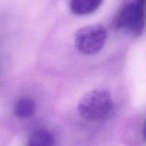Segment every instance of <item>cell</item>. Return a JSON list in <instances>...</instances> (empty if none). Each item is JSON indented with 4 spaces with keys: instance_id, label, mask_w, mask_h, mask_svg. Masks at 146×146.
Segmentation results:
<instances>
[{
    "instance_id": "6da1fadb",
    "label": "cell",
    "mask_w": 146,
    "mask_h": 146,
    "mask_svg": "<svg viewBox=\"0 0 146 146\" xmlns=\"http://www.w3.org/2000/svg\"><path fill=\"white\" fill-rule=\"evenodd\" d=\"M112 108V97L104 89L90 91L80 100L78 105L81 116L88 121H99L106 118Z\"/></svg>"
},
{
    "instance_id": "7a4b0ae2",
    "label": "cell",
    "mask_w": 146,
    "mask_h": 146,
    "mask_svg": "<svg viewBox=\"0 0 146 146\" xmlns=\"http://www.w3.org/2000/svg\"><path fill=\"white\" fill-rule=\"evenodd\" d=\"M146 21V1H129L120 9L115 19V27L126 29L135 35L143 31Z\"/></svg>"
},
{
    "instance_id": "3957f363",
    "label": "cell",
    "mask_w": 146,
    "mask_h": 146,
    "mask_svg": "<svg viewBox=\"0 0 146 146\" xmlns=\"http://www.w3.org/2000/svg\"><path fill=\"white\" fill-rule=\"evenodd\" d=\"M106 38L107 33L104 27L98 24L87 26L76 34V46L83 54L93 55L101 51Z\"/></svg>"
},
{
    "instance_id": "277c9868",
    "label": "cell",
    "mask_w": 146,
    "mask_h": 146,
    "mask_svg": "<svg viewBox=\"0 0 146 146\" xmlns=\"http://www.w3.org/2000/svg\"><path fill=\"white\" fill-rule=\"evenodd\" d=\"M101 4L99 0H74L70 3V8L75 14H88L98 9Z\"/></svg>"
},
{
    "instance_id": "5b68a950",
    "label": "cell",
    "mask_w": 146,
    "mask_h": 146,
    "mask_svg": "<svg viewBox=\"0 0 146 146\" xmlns=\"http://www.w3.org/2000/svg\"><path fill=\"white\" fill-rule=\"evenodd\" d=\"M27 146H54V136L48 131L38 130L31 134Z\"/></svg>"
},
{
    "instance_id": "8992f818",
    "label": "cell",
    "mask_w": 146,
    "mask_h": 146,
    "mask_svg": "<svg viewBox=\"0 0 146 146\" xmlns=\"http://www.w3.org/2000/svg\"><path fill=\"white\" fill-rule=\"evenodd\" d=\"M36 105L34 101L30 98H25L19 100L14 106L16 115L21 118L31 117L35 112Z\"/></svg>"
},
{
    "instance_id": "52a82bcc",
    "label": "cell",
    "mask_w": 146,
    "mask_h": 146,
    "mask_svg": "<svg viewBox=\"0 0 146 146\" xmlns=\"http://www.w3.org/2000/svg\"><path fill=\"white\" fill-rule=\"evenodd\" d=\"M143 138H144V141L146 142V121L145 123V125H144V128H143Z\"/></svg>"
}]
</instances>
